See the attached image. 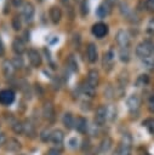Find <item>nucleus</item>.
I'll list each match as a JSON object with an SVG mask.
<instances>
[{
	"label": "nucleus",
	"instance_id": "nucleus-10",
	"mask_svg": "<svg viewBox=\"0 0 154 155\" xmlns=\"http://www.w3.org/2000/svg\"><path fill=\"white\" fill-rule=\"evenodd\" d=\"M28 59L33 67H40L41 65V56L36 50H29L28 51Z\"/></svg>",
	"mask_w": 154,
	"mask_h": 155
},
{
	"label": "nucleus",
	"instance_id": "nucleus-4",
	"mask_svg": "<svg viewBox=\"0 0 154 155\" xmlns=\"http://www.w3.org/2000/svg\"><path fill=\"white\" fill-rule=\"evenodd\" d=\"M42 116L45 117V120H47L49 122H53L55 117H56V111H55V107L52 105L51 102H46L44 104L42 108Z\"/></svg>",
	"mask_w": 154,
	"mask_h": 155
},
{
	"label": "nucleus",
	"instance_id": "nucleus-30",
	"mask_svg": "<svg viewBox=\"0 0 154 155\" xmlns=\"http://www.w3.org/2000/svg\"><path fill=\"white\" fill-rule=\"evenodd\" d=\"M80 11H81V16H86L89 13V4L86 2V0H82L80 4Z\"/></svg>",
	"mask_w": 154,
	"mask_h": 155
},
{
	"label": "nucleus",
	"instance_id": "nucleus-6",
	"mask_svg": "<svg viewBox=\"0 0 154 155\" xmlns=\"http://www.w3.org/2000/svg\"><path fill=\"white\" fill-rule=\"evenodd\" d=\"M15 101V92L12 90L5 88L0 91V103L4 105H10Z\"/></svg>",
	"mask_w": 154,
	"mask_h": 155
},
{
	"label": "nucleus",
	"instance_id": "nucleus-40",
	"mask_svg": "<svg viewBox=\"0 0 154 155\" xmlns=\"http://www.w3.org/2000/svg\"><path fill=\"white\" fill-rule=\"evenodd\" d=\"M115 2H116V0H105V2H104V4H105V5H107L109 8H110V7H112V6H113Z\"/></svg>",
	"mask_w": 154,
	"mask_h": 155
},
{
	"label": "nucleus",
	"instance_id": "nucleus-45",
	"mask_svg": "<svg viewBox=\"0 0 154 155\" xmlns=\"http://www.w3.org/2000/svg\"><path fill=\"white\" fill-rule=\"evenodd\" d=\"M153 52H154V48H153Z\"/></svg>",
	"mask_w": 154,
	"mask_h": 155
},
{
	"label": "nucleus",
	"instance_id": "nucleus-14",
	"mask_svg": "<svg viewBox=\"0 0 154 155\" xmlns=\"http://www.w3.org/2000/svg\"><path fill=\"white\" fill-rule=\"evenodd\" d=\"M63 139H64V134L61 130H53L51 132V137H50V142L53 143L55 145H61L63 143Z\"/></svg>",
	"mask_w": 154,
	"mask_h": 155
},
{
	"label": "nucleus",
	"instance_id": "nucleus-16",
	"mask_svg": "<svg viewBox=\"0 0 154 155\" xmlns=\"http://www.w3.org/2000/svg\"><path fill=\"white\" fill-rule=\"evenodd\" d=\"M5 147H6V150L16 153V151H18L21 149V143L16 138H8L6 144H5Z\"/></svg>",
	"mask_w": 154,
	"mask_h": 155
},
{
	"label": "nucleus",
	"instance_id": "nucleus-34",
	"mask_svg": "<svg viewBox=\"0 0 154 155\" xmlns=\"http://www.w3.org/2000/svg\"><path fill=\"white\" fill-rule=\"evenodd\" d=\"M148 109H149V111L154 113V94H152L148 99Z\"/></svg>",
	"mask_w": 154,
	"mask_h": 155
},
{
	"label": "nucleus",
	"instance_id": "nucleus-11",
	"mask_svg": "<svg viewBox=\"0 0 154 155\" xmlns=\"http://www.w3.org/2000/svg\"><path fill=\"white\" fill-rule=\"evenodd\" d=\"M98 81H99V74H98V71H97V70H95V69L90 70V71H89V74H87L86 84H87L89 86H91V87L96 88V87H97V85H98Z\"/></svg>",
	"mask_w": 154,
	"mask_h": 155
},
{
	"label": "nucleus",
	"instance_id": "nucleus-12",
	"mask_svg": "<svg viewBox=\"0 0 154 155\" xmlns=\"http://www.w3.org/2000/svg\"><path fill=\"white\" fill-rule=\"evenodd\" d=\"M86 56H87V59L89 62L91 63H95L98 58V52H97V46L95 44H89L87 48H86Z\"/></svg>",
	"mask_w": 154,
	"mask_h": 155
},
{
	"label": "nucleus",
	"instance_id": "nucleus-25",
	"mask_svg": "<svg viewBox=\"0 0 154 155\" xmlns=\"http://www.w3.org/2000/svg\"><path fill=\"white\" fill-rule=\"evenodd\" d=\"M11 127H12L13 132H16V133H23V122L16 120V121L12 122Z\"/></svg>",
	"mask_w": 154,
	"mask_h": 155
},
{
	"label": "nucleus",
	"instance_id": "nucleus-23",
	"mask_svg": "<svg viewBox=\"0 0 154 155\" xmlns=\"http://www.w3.org/2000/svg\"><path fill=\"white\" fill-rule=\"evenodd\" d=\"M112 147V139L109 137H105L102 142H101V145H99V151L101 153H107Z\"/></svg>",
	"mask_w": 154,
	"mask_h": 155
},
{
	"label": "nucleus",
	"instance_id": "nucleus-27",
	"mask_svg": "<svg viewBox=\"0 0 154 155\" xmlns=\"http://www.w3.org/2000/svg\"><path fill=\"white\" fill-rule=\"evenodd\" d=\"M143 125L147 127V130H148L152 134H154V117L147 119V120L143 122Z\"/></svg>",
	"mask_w": 154,
	"mask_h": 155
},
{
	"label": "nucleus",
	"instance_id": "nucleus-9",
	"mask_svg": "<svg viewBox=\"0 0 154 155\" xmlns=\"http://www.w3.org/2000/svg\"><path fill=\"white\" fill-rule=\"evenodd\" d=\"M108 33V27L107 24L104 23H96L93 27H92V34L97 38H103L105 34Z\"/></svg>",
	"mask_w": 154,
	"mask_h": 155
},
{
	"label": "nucleus",
	"instance_id": "nucleus-32",
	"mask_svg": "<svg viewBox=\"0 0 154 155\" xmlns=\"http://www.w3.org/2000/svg\"><path fill=\"white\" fill-rule=\"evenodd\" d=\"M149 81V79H148V75H139L138 76V79H137V85L138 86H144L147 82Z\"/></svg>",
	"mask_w": 154,
	"mask_h": 155
},
{
	"label": "nucleus",
	"instance_id": "nucleus-8",
	"mask_svg": "<svg viewBox=\"0 0 154 155\" xmlns=\"http://www.w3.org/2000/svg\"><path fill=\"white\" fill-rule=\"evenodd\" d=\"M34 13H35L34 6H33L30 2L24 4V6H23V8H22V16H23L24 21H25V22H30V21L33 19V17H34Z\"/></svg>",
	"mask_w": 154,
	"mask_h": 155
},
{
	"label": "nucleus",
	"instance_id": "nucleus-29",
	"mask_svg": "<svg viewBox=\"0 0 154 155\" xmlns=\"http://www.w3.org/2000/svg\"><path fill=\"white\" fill-rule=\"evenodd\" d=\"M82 90H84V93H85L86 96H89V97H93V94H95V92H96V88H93V87L89 86L87 84H85V85H84Z\"/></svg>",
	"mask_w": 154,
	"mask_h": 155
},
{
	"label": "nucleus",
	"instance_id": "nucleus-7",
	"mask_svg": "<svg viewBox=\"0 0 154 155\" xmlns=\"http://www.w3.org/2000/svg\"><path fill=\"white\" fill-rule=\"evenodd\" d=\"M115 40H116V42H118L121 47H127L129 44H130V35H129V33H127L126 30L120 29V30H118V33H116Z\"/></svg>",
	"mask_w": 154,
	"mask_h": 155
},
{
	"label": "nucleus",
	"instance_id": "nucleus-38",
	"mask_svg": "<svg viewBox=\"0 0 154 155\" xmlns=\"http://www.w3.org/2000/svg\"><path fill=\"white\" fill-rule=\"evenodd\" d=\"M69 65H70V68H72L73 70H78V63L74 62V58H73V57L69 58Z\"/></svg>",
	"mask_w": 154,
	"mask_h": 155
},
{
	"label": "nucleus",
	"instance_id": "nucleus-42",
	"mask_svg": "<svg viewBox=\"0 0 154 155\" xmlns=\"http://www.w3.org/2000/svg\"><path fill=\"white\" fill-rule=\"evenodd\" d=\"M1 54H4V45H2V42H1V40H0V56Z\"/></svg>",
	"mask_w": 154,
	"mask_h": 155
},
{
	"label": "nucleus",
	"instance_id": "nucleus-5",
	"mask_svg": "<svg viewBox=\"0 0 154 155\" xmlns=\"http://www.w3.org/2000/svg\"><path fill=\"white\" fill-rule=\"evenodd\" d=\"M126 105H127V109L131 111V113H135L139 109V105H141V98L138 94H131L129 96V98L126 99Z\"/></svg>",
	"mask_w": 154,
	"mask_h": 155
},
{
	"label": "nucleus",
	"instance_id": "nucleus-15",
	"mask_svg": "<svg viewBox=\"0 0 154 155\" xmlns=\"http://www.w3.org/2000/svg\"><path fill=\"white\" fill-rule=\"evenodd\" d=\"M49 15H50V18H51V21H52L53 23H58V22L61 21V18H62V11H61V8L57 7V6H52V7L50 8Z\"/></svg>",
	"mask_w": 154,
	"mask_h": 155
},
{
	"label": "nucleus",
	"instance_id": "nucleus-17",
	"mask_svg": "<svg viewBox=\"0 0 154 155\" xmlns=\"http://www.w3.org/2000/svg\"><path fill=\"white\" fill-rule=\"evenodd\" d=\"M12 50L16 54H22L24 51H25V46H24V42L21 40V39H15L13 42H12Z\"/></svg>",
	"mask_w": 154,
	"mask_h": 155
},
{
	"label": "nucleus",
	"instance_id": "nucleus-24",
	"mask_svg": "<svg viewBox=\"0 0 154 155\" xmlns=\"http://www.w3.org/2000/svg\"><path fill=\"white\" fill-rule=\"evenodd\" d=\"M119 57L121 62H129L130 61V52H129V47H121L119 51Z\"/></svg>",
	"mask_w": 154,
	"mask_h": 155
},
{
	"label": "nucleus",
	"instance_id": "nucleus-22",
	"mask_svg": "<svg viewBox=\"0 0 154 155\" xmlns=\"http://www.w3.org/2000/svg\"><path fill=\"white\" fill-rule=\"evenodd\" d=\"M109 11H110V8H109L105 4H102V5H99V6L97 7L96 15H97L99 18H103V17H105V16L109 13Z\"/></svg>",
	"mask_w": 154,
	"mask_h": 155
},
{
	"label": "nucleus",
	"instance_id": "nucleus-2",
	"mask_svg": "<svg viewBox=\"0 0 154 155\" xmlns=\"http://www.w3.org/2000/svg\"><path fill=\"white\" fill-rule=\"evenodd\" d=\"M131 148H132V138L129 133H125L121 138L118 153H119V155H130L131 154Z\"/></svg>",
	"mask_w": 154,
	"mask_h": 155
},
{
	"label": "nucleus",
	"instance_id": "nucleus-31",
	"mask_svg": "<svg viewBox=\"0 0 154 155\" xmlns=\"http://www.w3.org/2000/svg\"><path fill=\"white\" fill-rule=\"evenodd\" d=\"M51 132H52V131H50V130L45 128V130H44V131L40 133V138H41V140H42V142H47V140H50Z\"/></svg>",
	"mask_w": 154,
	"mask_h": 155
},
{
	"label": "nucleus",
	"instance_id": "nucleus-43",
	"mask_svg": "<svg viewBox=\"0 0 154 155\" xmlns=\"http://www.w3.org/2000/svg\"><path fill=\"white\" fill-rule=\"evenodd\" d=\"M63 2H68V0H63Z\"/></svg>",
	"mask_w": 154,
	"mask_h": 155
},
{
	"label": "nucleus",
	"instance_id": "nucleus-19",
	"mask_svg": "<svg viewBox=\"0 0 154 155\" xmlns=\"http://www.w3.org/2000/svg\"><path fill=\"white\" fill-rule=\"evenodd\" d=\"M113 62H114V53H113V51L105 52L104 57H103V68L104 69H110L112 65H113Z\"/></svg>",
	"mask_w": 154,
	"mask_h": 155
},
{
	"label": "nucleus",
	"instance_id": "nucleus-20",
	"mask_svg": "<svg viewBox=\"0 0 154 155\" xmlns=\"http://www.w3.org/2000/svg\"><path fill=\"white\" fill-rule=\"evenodd\" d=\"M23 133L29 137H34V134H35V126L29 120L23 122Z\"/></svg>",
	"mask_w": 154,
	"mask_h": 155
},
{
	"label": "nucleus",
	"instance_id": "nucleus-36",
	"mask_svg": "<svg viewBox=\"0 0 154 155\" xmlns=\"http://www.w3.org/2000/svg\"><path fill=\"white\" fill-rule=\"evenodd\" d=\"M146 7L149 11H154V0H146Z\"/></svg>",
	"mask_w": 154,
	"mask_h": 155
},
{
	"label": "nucleus",
	"instance_id": "nucleus-21",
	"mask_svg": "<svg viewBox=\"0 0 154 155\" xmlns=\"http://www.w3.org/2000/svg\"><path fill=\"white\" fill-rule=\"evenodd\" d=\"M62 121H63V125H64L67 128H73V127H74L75 119H74V116H73L70 113H65V114L63 115Z\"/></svg>",
	"mask_w": 154,
	"mask_h": 155
},
{
	"label": "nucleus",
	"instance_id": "nucleus-26",
	"mask_svg": "<svg viewBox=\"0 0 154 155\" xmlns=\"http://www.w3.org/2000/svg\"><path fill=\"white\" fill-rule=\"evenodd\" d=\"M143 64H144V67H146L147 69H149V70H154V58H153L152 56L144 58V59H143Z\"/></svg>",
	"mask_w": 154,
	"mask_h": 155
},
{
	"label": "nucleus",
	"instance_id": "nucleus-44",
	"mask_svg": "<svg viewBox=\"0 0 154 155\" xmlns=\"http://www.w3.org/2000/svg\"><path fill=\"white\" fill-rule=\"evenodd\" d=\"M86 155H91V154H86Z\"/></svg>",
	"mask_w": 154,
	"mask_h": 155
},
{
	"label": "nucleus",
	"instance_id": "nucleus-47",
	"mask_svg": "<svg viewBox=\"0 0 154 155\" xmlns=\"http://www.w3.org/2000/svg\"><path fill=\"white\" fill-rule=\"evenodd\" d=\"M39 1H41V0H39Z\"/></svg>",
	"mask_w": 154,
	"mask_h": 155
},
{
	"label": "nucleus",
	"instance_id": "nucleus-3",
	"mask_svg": "<svg viewBox=\"0 0 154 155\" xmlns=\"http://www.w3.org/2000/svg\"><path fill=\"white\" fill-rule=\"evenodd\" d=\"M107 119H108V108L105 105H99L96 109L95 122L97 124V126H102V125H104Z\"/></svg>",
	"mask_w": 154,
	"mask_h": 155
},
{
	"label": "nucleus",
	"instance_id": "nucleus-28",
	"mask_svg": "<svg viewBox=\"0 0 154 155\" xmlns=\"http://www.w3.org/2000/svg\"><path fill=\"white\" fill-rule=\"evenodd\" d=\"M11 24H12V28H13L15 30H19V29H21V27H22L21 18H19L18 16H15V17L12 18V21H11Z\"/></svg>",
	"mask_w": 154,
	"mask_h": 155
},
{
	"label": "nucleus",
	"instance_id": "nucleus-41",
	"mask_svg": "<svg viewBox=\"0 0 154 155\" xmlns=\"http://www.w3.org/2000/svg\"><path fill=\"white\" fill-rule=\"evenodd\" d=\"M12 4H13L15 6H19V5L22 4V0H12Z\"/></svg>",
	"mask_w": 154,
	"mask_h": 155
},
{
	"label": "nucleus",
	"instance_id": "nucleus-39",
	"mask_svg": "<svg viewBox=\"0 0 154 155\" xmlns=\"http://www.w3.org/2000/svg\"><path fill=\"white\" fill-rule=\"evenodd\" d=\"M47 155H61V151L57 149H51V150H49Z\"/></svg>",
	"mask_w": 154,
	"mask_h": 155
},
{
	"label": "nucleus",
	"instance_id": "nucleus-33",
	"mask_svg": "<svg viewBox=\"0 0 154 155\" xmlns=\"http://www.w3.org/2000/svg\"><path fill=\"white\" fill-rule=\"evenodd\" d=\"M12 64H13V67L17 69V68H22L23 67V61H22V58L21 57H15L13 58V61H12Z\"/></svg>",
	"mask_w": 154,
	"mask_h": 155
},
{
	"label": "nucleus",
	"instance_id": "nucleus-13",
	"mask_svg": "<svg viewBox=\"0 0 154 155\" xmlns=\"http://www.w3.org/2000/svg\"><path fill=\"white\" fill-rule=\"evenodd\" d=\"M1 67H2V74H4V76L5 78H12V75L15 74V69H16L13 67L12 62L8 61V59H6V61L2 62Z\"/></svg>",
	"mask_w": 154,
	"mask_h": 155
},
{
	"label": "nucleus",
	"instance_id": "nucleus-1",
	"mask_svg": "<svg viewBox=\"0 0 154 155\" xmlns=\"http://www.w3.org/2000/svg\"><path fill=\"white\" fill-rule=\"evenodd\" d=\"M153 48H154V45H153L150 41L144 40V41L139 42V44L136 46V54H137L139 58L144 59V58L152 56Z\"/></svg>",
	"mask_w": 154,
	"mask_h": 155
},
{
	"label": "nucleus",
	"instance_id": "nucleus-37",
	"mask_svg": "<svg viewBox=\"0 0 154 155\" xmlns=\"http://www.w3.org/2000/svg\"><path fill=\"white\" fill-rule=\"evenodd\" d=\"M6 142H7V137L5 136V133H4V132H0V147L5 145V144H6Z\"/></svg>",
	"mask_w": 154,
	"mask_h": 155
},
{
	"label": "nucleus",
	"instance_id": "nucleus-46",
	"mask_svg": "<svg viewBox=\"0 0 154 155\" xmlns=\"http://www.w3.org/2000/svg\"><path fill=\"white\" fill-rule=\"evenodd\" d=\"M21 155H24V154H21Z\"/></svg>",
	"mask_w": 154,
	"mask_h": 155
},
{
	"label": "nucleus",
	"instance_id": "nucleus-18",
	"mask_svg": "<svg viewBox=\"0 0 154 155\" xmlns=\"http://www.w3.org/2000/svg\"><path fill=\"white\" fill-rule=\"evenodd\" d=\"M74 127H75V128L79 131V132H81V133L86 132V130H87V127H89L86 119H85V117H82V116H79V117H76V120H75V124H74Z\"/></svg>",
	"mask_w": 154,
	"mask_h": 155
},
{
	"label": "nucleus",
	"instance_id": "nucleus-35",
	"mask_svg": "<svg viewBox=\"0 0 154 155\" xmlns=\"http://www.w3.org/2000/svg\"><path fill=\"white\" fill-rule=\"evenodd\" d=\"M58 41H59V39H58V36H51L50 39H49V45L50 46H53V45H56V44H58Z\"/></svg>",
	"mask_w": 154,
	"mask_h": 155
}]
</instances>
